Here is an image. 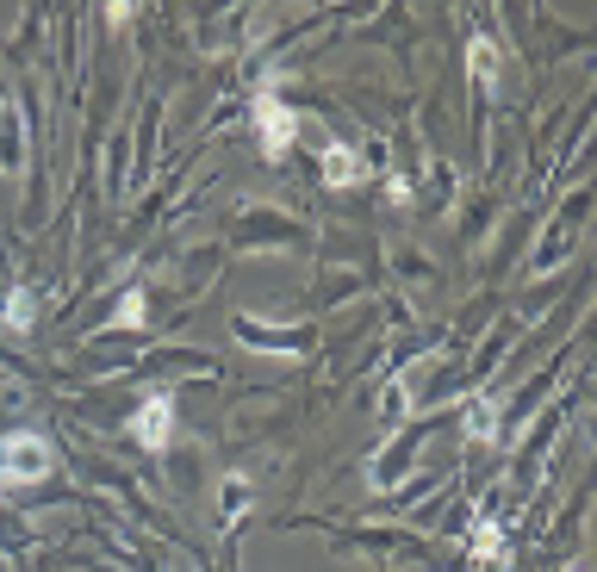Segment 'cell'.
<instances>
[{
    "mask_svg": "<svg viewBox=\"0 0 597 572\" xmlns=\"http://www.w3.org/2000/svg\"><path fill=\"white\" fill-rule=\"evenodd\" d=\"M386 193H392V206H405V199H411V181H405V175H392V181H386Z\"/></svg>",
    "mask_w": 597,
    "mask_h": 572,
    "instance_id": "cell-13",
    "label": "cell"
},
{
    "mask_svg": "<svg viewBox=\"0 0 597 572\" xmlns=\"http://www.w3.org/2000/svg\"><path fill=\"white\" fill-rule=\"evenodd\" d=\"M386 411H392V417H405V411H411V392H405V386H392V392H386Z\"/></svg>",
    "mask_w": 597,
    "mask_h": 572,
    "instance_id": "cell-12",
    "label": "cell"
},
{
    "mask_svg": "<svg viewBox=\"0 0 597 572\" xmlns=\"http://www.w3.org/2000/svg\"><path fill=\"white\" fill-rule=\"evenodd\" d=\"M467 63H473V81H498V44L492 38H473L467 44Z\"/></svg>",
    "mask_w": 597,
    "mask_h": 572,
    "instance_id": "cell-9",
    "label": "cell"
},
{
    "mask_svg": "<svg viewBox=\"0 0 597 572\" xmlns=\"http://www.w3.org/2000/svg\"><path fill=\"white\" fill-rule=\"evenodd\" d=\"M0 318H7V330H32L38 324V293H32V286H13V293H7V311H0Z\"/></svg>",
    "mask_w": 597,
    "mask_h": 572,
    "instance_id": "cell-7",
    "label": "cell"
},
{
    "mask_svg": "<svg viewBox=\"0 0 597 572\" xmlns=\"http://www.w3.org/2000/svg\"><path fill=\"white\" fill-rule=\"evenodd\" d=\"M473 554H479V560H486V566H498V572L510 566V548H504V535H498V523H479V529H473Z\"/></svg>",
    "mask_w": 597,
    "mask_h": 572,
    "instance_id": "cell-8",
    "label": "cell"
},
{
    "mask_svg": "<svg viewBox=\"0 0 597 572\" xmlns=\"http://www.w3.org/2000/svg\"><path fill=\"white\" fill-rule=\"evenodd\" d=\"M50 461H56L50 442L32 436V429H13V436H0V479H7V485H32V479H44Z\"/></svg>",
    "mask_w": 597,
    "mask_h": 572,
    "instance_id": "cell-1",
    "label": "cell"
},
{
    "mask_svg": "<svg viewBox=\"0 0 597 572\" xmlns=\"http://www.w3.org/2000/svg\"><path fill=\"white\" fill-rule=\"evenodd\" d=\"M249 119H255V131H262V156H287V143H293V131H299V112H287V100L274 94V81L255 88Z\"/></svg>",
    "mask_w": 597,
    "mask_h": 572,
    "instance_id": "cell-2",
    "label": "cell"
},
{
    "mask_svg": "<svg viewBox=\"0 0 597 572\" xmlns=\"http://www.w3.org/2000/svg\"><path fill=\"white\" fill-rule=\"evenodd\" d=\"M461 423H467V436H473V442H492V436H498V398H492V392H473Z\"/></svg>",
    "mask_w": 597,
    "mask_h": 572,
    "instance_id": "cell-6",
    "label": "cell"
},
{
    "mask_svg": "<svg viewBox=\"0 0 597 572\" xmlns=\"http://www.w3.org/2000/svg\"><path fill=\"white\" fill-rule=\"evenodd\" d=\"M131 436L144 442L150 454L168 448V436H175V398H168V392H150L144 405H137V417H131Z\"/></svg>",
    "mask_w": 597,
    "mask_h": 572,
    "instance_id": "cell-3",
    "label": "cell"
},
{
    "mask_svg": "<svg viewBox=\"0 0 597 572\" xmlns=\"http://www.w3.org/2000/svg\"><path fill=\"white\" fill-rule=\"evenodd\" d=\"M112 324H119V330H144V293H125L119 311H112Z\"/></svg>",
    "mask_w": 597,
    "mask_h": 572,
    "instance_id": "cell-10",
    "label": "cell"
},
{
    "mask_svg": "<svg viewBox=\"0 0 597 572\" xmlns=\"http://www.w3.org/2000/svg\"><path fill=\"white\" fill-rule=\"evenodd\" d=\"M25 168V106L19 94H0V175Z\"/></svg>",
    "mask_w": 597,
    "mask_h": 572,
    "instance_id": "cell-4",
    "label": "cell"
},
{
    "mask_svg": "<svg viewBox=\"0 0 597 572\" xmlns=\"http://www.w3.org/2000/svg\"><path fill=\"white\" fill-rule=\"evenodd\" d=\"M237 517H243V479L224 485V523H237Z\"/></svg>",
    "mask_w": 597,
    "mask_h": 572,
    "instance_id": "cell-11",
    "label": "cell"
},
{
    "mask_svg": "<svg viewBox=\"0 0 597 572\" xmlns=\"http://www.w3.org/2000/svg\"><path fill=\"white\" fill-rule=\"evenodd\" d=\"M361 181H367L361 150H349V143H330V150H324V187H361Z\"/></svg>",
    "mask_w": 597,
    "mask_h": 572,
    "instance_id": "cell-5",
    "label": "cell"
}]
</instances>
